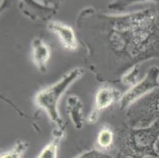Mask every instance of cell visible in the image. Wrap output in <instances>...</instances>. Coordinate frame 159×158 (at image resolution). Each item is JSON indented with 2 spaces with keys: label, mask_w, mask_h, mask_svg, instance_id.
<instances>
[{
  "label": "cell",
  "mask_w": 159,
  "mask_h": 158,
  "mask_svg": "<svg viewBox=\"0 0 159 158\" xmlns=\"http://www.w3.org/2000/svg\"><path fill=\"white\" fill-rule=\"evenodd\" d=\"M66 109L70 120L77 130H80L84 124L83 104L77 96H69L66 102Z\"/></svg>",
  "instance_id": "9"
},
{
  "label": "cell",
  "mask_w": 159,
  "mask_h": 158,
  "mask_svg": "<svg viewBox=\"0 0 159 158\" xmlns=\"http://www.w3.org/2000/svg\"><path fill=\"white\" fill-rule=\"evenodd\" d=\"M159 86V68L152 66L140 82L128 89L120 100V109H128L134 103Z\"/></svg>",
  "instance_id": "5"
},
{
  "label": "cell",
  "mask_w": 159,
  "mask_h": 158,
  "mask_svg": "<svg viewBox=\"0 0 159 158\" xmlns=\"http://www.w3.org/2000/svg\"><path fill=\"white\" fill-rule=\"evenodd\" d=\"M156 151H157V155H158V158H159V140L157 141V145H156Z\"/></svg>",
  "instance_id": "15"
},
{
  "label": "cell",
  "mask_w": 159,
  "mask_h": 158,
  "mask_svg": "<svg viewBox=\"0 0 159 158\" xmlns=\"http://www.w3.org/2000/svg\"><path fill=\"white\" fill-rule=\"evenodd\" d=\"M111 43L116 52L142 59H159V15L154 8L115 17Z\"/></svg>",
  "instance_id": "1"
},
{
  "label": "cell",
  "mask_w": 159,
  "mask_h": 158,
  "mask_svg": "<svg viewBox=\"0 0 159 158\" xmlns=\"http://www.w3.org/2000/svg\"><path fill=\"white\" fill-rule=\"evenodd\" d=\"M159 120V86L128 108V126L147 127Z\"/></svg>",
  "instance_id": "4"
},
{
  "label": "cell",
  "mask_w": 159,
  "mask_h": 158,
  "mask_svg": "<svg viewBox=\"0 0 159 158\" xmlns=\"http://www.w3.org/2000/svg\"><path fill=\"white\" fill-rule=\"evenodd\" d=\"M51 56L50 47L40 37H36L32 42V60L39 71L45 73Z\"/></svg>",
  "instance_id": "8"
},
{
  "label": "cell",
  "mask_w": 159,
  "mask_h": 158,
  "mask_svg": "<svg viewBox=\"0 0 159 158\" xmlns=\"http://www.w3.org/2000/svg\"><path fill=\"white\" fill-rule=\"evenodd\" d=\"M115 141L114 132L108 126H103L100 129L97 137V144L102 150H106L110 149Z\"/></svg>",
  "instance_id": "11"
},
{
  "label": "cell",
  "mask_w": 159,
  "mask_h": 158,
  "mask_svg": "<svg viewBox=\"0 0 159 158\" xmlns=\"http://www.w3.org/2000/svg\"><path fill=\"white\" fill-rule=\"evenodd\" d=\"M64 130H54L51 141L43 148L37 158H57L58 148L64 138Z\"/></svg>",
  "instance_id": "10"
},
{
  "label": "cell",
  "mask_w": 159,
  "mask_h": 158,
  "mask_svg": "<svg viewBox=\"0 0 159 158\" xmlns=\"http://www.w3.org/2000/svg\"><path fill=\"white\" fill-rule=\"evenodd\" d=\"M48 29L54 33L60 43L66 50L75 52L79 47L77 37L73 29L60 21H52L47 25Z\"/></svg>",
  "instance_id": "7"
},
{
  "label": "cell",
  "mask_w": 159,
  "mask_h": 158,
  "mask_svg": "<svg viewBox=\"0 0 159 158\" xmlns=\"http://www.w3.org/2000/svg\"><path fill=\"white\" fill-rule=\"evenodd\" d=\"M139 74V67L138 65L132 66L127 73L124 74L121 78L122 83L126 85L133 86L137 83V78Z\"/></svg>",
  "instance_id": "13"
},
{
  "label": "cell",
  "mask_w": 159,
  "mask_h": 158,
  "mask_svg": "<svg viewBox=\"0 0 159 158\" xmlns=\"http://www.w3.org/2000/svg\"><path fill=\"white\" fill-rule=\"evenodd\" d=\"M76 158H124V156H118L116 157V156H112L102 151H99V150H92L82 153Z\"/></svg>",
  "instance_id": "14"
},
{
  "label": "cell",
  "mask_w": 159,
  "mask_h": 158,
  "mask_svg": "<svg viewBox=\"0 0 159 158\" xmlns=\"http://www.w3.org/2000/svg\"><path fill=\"white\" fill-rule=\"evenodd\" d=\"M29 148V143L24 141H18L11 149L2 152L0 158H23L25 153Z\"/></svg>",
  "instance_id": "12"
},
{
  "label": "cell",
  "mask_w": 159,
  "mask_h": 158,
  "mask_svg": "<svg viewBox=\"0 0 159 158\" xmlns=\"http://www.w3.org/2000/svg\"><path fill=\"white\" fill-rule=\"evenodd\" d=\"M120 92L113 87H103L96 93L92 111L88 115L87 121L89 124H95L103 110L109 108L114 103L121 100Z\"/></svg>",
  "instance_id": "6"
},
{
  "label": "cell",
  "mask_w": 159,
  "mask_h": 158,
  "mask_svg": "<svg viewBox=\"0 0 159 158\" xmlns=\"http://www.w3.org/2000/svg\"><path fill=\"white\" fill-rule=\"evenodd\" d=\"M84 74L82 68H75L66 74L60 81L41 89L35 95L36 106L44 110L48 116L56 125L58 129L64 130V122L59 113V101L65 91Z\"/></svg>",
  "instance_id": "3"
},
{
  "label": "cell",
  "mask_w": 159,
  "mask_h": 158,
  "mask_svg": "<svg viewBox=\"0 0 159 158\" xmlns=\"http://www.w3.org/2000/svg\"><path fill=\"white\" fill-rule=\"evenodd\" d=\"M159 140V120L147 127L124 126L117 130L116 143L120 155L129 158H158L156 145Z\"/></svg>",
  "instance_id": "2"
}]
</instances>
